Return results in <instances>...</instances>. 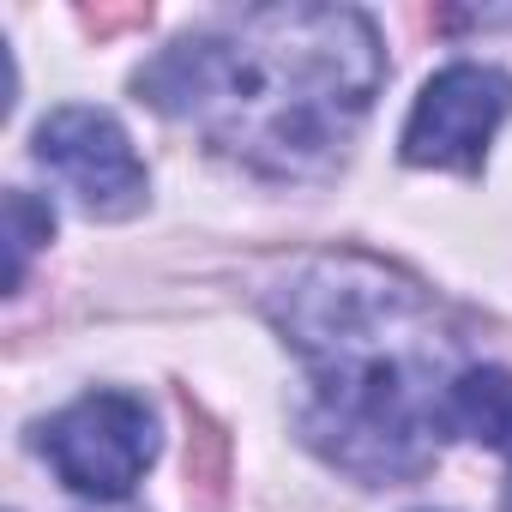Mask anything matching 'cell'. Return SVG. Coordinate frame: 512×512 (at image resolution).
<instances>
[{"mask_svg":"<svg viewBox=\"0 0 512 512\" xmlns=\"http://www.w3.org/2000/svg\"><path fill=\"white\" fill-rule=\"evenodd\" d=\"M380 85L386 43L356 7H241L133 73L157 115L278 181L332 175Z\"/></svg>","mask_w":512,"mask_h":512,"instance_id":"cell-1","label":"cell"},{"mask_svg":"<svg viewBox=\"0 0 512 512\" xmlns=\"http://www.w3.org/2000/svg\"><path fill=\"white\" fill-rule=\"evenodd\" d=\"M266 314L308 368V446L356 482H416L446 440V392L470 368L428 290L338 253L290 272Z\"/></svg>","mask_w":512,"mask_h":512,"instance_id":"cell-2","label":"cell"},{"mask_svg":"<svg viewBox=\"0 0 512 512\" xmlns=\"http://www.w3.org/2000/svg\"><path fill=\"white\" fill-rule=\"evenodd\" d=\"M49 470L85 500H127L157 458V416L139 392L103 386L43 422Z\"/></svg>","mask_w":512,"mask_h":512,"instance_id":"cell-3","label":"cell"},{"mask_svg":"<svg viewBox=\"0 0 512 512\" xmlns=\"http://www.w3.org/2000/svg\"><path fill=\"white\" fill-rule=\"evenodd\" d=\"M512 115V79L500 67H482V61H458V67H440L410 121H404V163L410 169H458V175H476L482 157H488V139L494 127Z\"/></svg>","mask_w":512,"mask_h":512,"instance_id":"cell-4","label":"cell"},{"mask_svg":"<svg viewBox=\"0 0 512 512\" xmlns=\"http://www.w3.org/2000/svg\"><path fill=\"white\" fill-rule=\"evenodd\" d=\"M31 151H37L43 169H55V175L79 193V205H85L91 217H109V223H115V217L145 211L151 175H145V163H139L127 127H121L109 109H91V103H61V109H49Z\"/></svg>","mask_w":512,"mask_h":512,"instance_id":"cell-5","label":"cell"},{"mask_svg":"<svg viewBox=\"0 0 512 512\" xmlns=\"http://www.w3.org/2000/svg\"><path fill=\"white\" fill-rule=\"evenodd\" d=\"M446 434L482 440L488 452L512 458V374L494 362H470L446 392Z\"/></svg>","mask_w":512,"mask_h":512,"instance_id":"cell-6","label":"cell"},{"mask_svg":"<svg viewBox=\"0 0 512 512\" xmlns=\"http://www.w3.org/2000/svg\"><path fill=\"white\" fill-rule=\"evenodd\" d=\"M49 235H55V205L37 199V193H25V187H13V193H7V290L25 284L31 253H37Z\"/></svg>","mask_w":512,"mask_h":512,"instance_id":"cell-7","label":"cell"},{"mask_svg":"<svg viewBox=\"0 0 512 512\" xmlns=\"http://www.w3.org/2000/svg\"><path fill=\"white\" fill-rule=\"evenodd\" d=\"M506 512H512V488H506Z\"/></svg>","mask_w":512,"mask_h":512,"instance_id":"cell-8","label":"cell"}]
</instances>
